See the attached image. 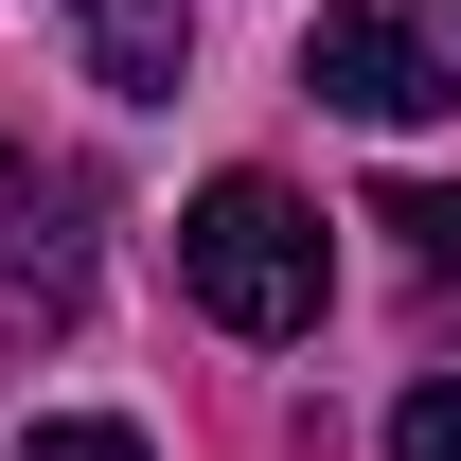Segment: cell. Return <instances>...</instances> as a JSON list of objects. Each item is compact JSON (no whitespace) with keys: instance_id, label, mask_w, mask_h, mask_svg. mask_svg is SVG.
Listing matches in <instances>:
<instances>
[{"instance_id":"obj_1","label":"cell","mask_w":461,"mask_h":461,"mask_svg":"<svg viewBox=\"0 0 461 461\" xmlns=\"http://www.w3.org/2000/svg\"><path fill=\"white\" fill-rule=\"evenodd\" d=\"M177 285L213 338H320V285H338V249L302 213L285 177H213L195 213H177Z\"/></svg>"},{"instance_id":"obj_2","label":"cell","mask_w":461,"mask_h":461,"mask_svg":"<svg viewBox=\"0 0 461 461\" xmlns=\"http://www.w3.org/2000/svg\"><path fill=\"white\" fill-rule=\"evenodd\" d=\"M302 89L355 107V124H444L461 107V0H320Z\"/></svg>"},{"instance_id":"obj_3","label":"cell","mask_w":461,"mask_h":461,"mask_svg":"<svg viewBox=\"0 0 461 461\" xmlns=\"http://www.w3.org/2000/svg\"><path fill=\"white\" fill-rule=\"evenodd\" d=\"M89 177L71 160H36V142H0V355H36V338H71L89 320Z\"/></svg>"},{"instance_id":"obj_4","label":"cell","mask_w":461,"mask_h":461,"mask_svg":"<svg viewBox=\"0 0 461 461\" xmlns=\"http://www.w3.org/2000/svg\"><path fill=\"white\" fill-rule=\"evenodd\" d=\"M54 18L107 89H177V54H195V0H54Z\"/></svg>"},{"instance_id":"obj_5","label":"cell","mask_w":461,"mask_h":461,"mask_svg":"<svg viewBox=\"0 0 461 461\" xmlns=\"http://www.w3.org/2000/svg\"><path fill=\"white\" fill-rule=\"evenodd\" d=\"M391 461H461V373H426V391L391 408Z\"/></svg>"},{"instance_id":"obj_6","label":"cell","mask_w":461,"mask_h":461,"mask_svg":"<svg viewBox=\"0 0 461 461\" xmlns=\"http://www.w3.org/2000/svg\"><path fill=\"white\" fill-rule=\"evenodd\" d=\"M18 461H142V426H89V408H71V426H36Z\"/></svg>"},{"instance_id":"obj_7","label":"cell","mask_w":461,"mask_h":461,"mask_svg":"<svg viewBox=\"0 0 461 461\" xmlns=\"http://www.w3.org/2000/svg\"><path fill=\"white\" fill-rule=\"evenodd\" d=\"M391 230H408V249H461V195H444V177H408V195H391Z\"/></svg>"}]
</instances>
